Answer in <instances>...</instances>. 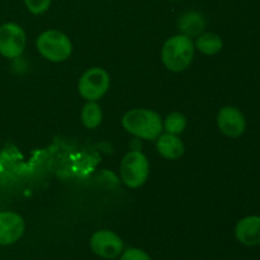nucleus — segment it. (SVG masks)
<instances>
[{"label":"nucleus","instance_id":"obj_1","mask_svg":"<svg viewBox=\"0 0 260 260\" xmlns=\"http://www.w3.org/2000/svg\"><path fill=\"white\" fill-rule=\"evenodd\" d=\"M122 124L134 136L144 140H156L162 131L159 114L150 109H132L122 118Z\"/></svg>","mask_w":260,"mask_h":260},{"label":"nucleus","instance_id":"obj_2","mask_svg":"<svg viewBox=\"0 0 260 260\" xmlns=\"http://www.w3.org/2000/svg\"><path fill=\"white\" fill-rule=\"evenodd\" d=\"M194 56L192 38L178 35L169 38L162 46L161 58L164 65L174 73H180L190 65Z\"/></svg>","mask_w":260,"mask_h":260},{"label":"nucleus","instance_id":"obj_3","mask_svg":"<svg viewBox=\"0 0 260 260\" xmlns=\"http://www.w3.org/2000/svg\"><path fill=\"white\" fill-rule=\"evenodd\" d=\"M37 48L41 55L53 62H61L69 58L73 51L70 40L60 30H46L38 37Z\"/></svg>","mask_w":260,"mask_h":260},{"label":"nucleus","instance_id":"obj_4","mask_svg":"<svg viewBox=\"0 0 260 260\" xmlns=\"http://www.w3.org/2000/svg\"><path fill=\"white\" fill-rule=\"evenodd\" d=\"M121 177L129 188H139L149 177V160L142 152L131 151L121 162Z\"/></svg>","mask_w":260,"mask_h":260},{"label":"nucleus","instance_id":"obj_5","mask_svg":"<svg viewBox=\"0 0 260 260\" xmlns=\"http://www.w3.org/2000/svg\"><path fill=\"white\" fill-rule=\"evenodd\" d=\"M79 93L88 102L101 99L109 89V75L101 68H93L83 74L79 80Z\"/></svg>","mask_w":260,"mask_h":260},{"label":"nucleus","instance_id":"obj_6","mask_svg":"<svg viewBox=\"0 0 260 260\" xmlns=\"http://www.w3.org/2000/svg\"><path fill=\"white\" fill-rule=\"evenodd\" d=\"M25 33L17 23L0 25V55L7 58H15L25 48Z\"/></svg>","mask_w":260,"mask_h":260},{"label":"nucleus","instance_id":"obj_7","mask_svg":"<svg viewBox=\"0 0 260 260\" xmlns=\"http://www.w3.org/2000/svg\"><path fill=\"white\" fill-rule=\"evenodd\" d=\"M90 249L101 258L116 259L123 251V241L113 231L101 230L90 238Z\"/></svg>","mask_w":260,"mask_h":260},{"label":"nucleus","instance_id":"obj_8","mask_svg":"<svg viewBox=\"0 0 260 260\" xmlns=\"http://www.w3.org/2000/svg\"><path fill=\"white\" fill-rule=\"evenodd\" d=\"M218 128L228 137H240L246 129V119L243 112L236 107H223L217 116Z\"/></svg>","mask_w":260,"mask_h":260},{"label":"nucleus","instance_id":"obj_9","mask_svg":"<svg viewBox=\"0 0 260 260\" xmlns=\"http://www.w3.org/2000/svg\"><path fill=\"white\" fill-rule=\"evenodd\" d=\"M24 220L14 212H0V245H12L24 234Z\"/></svg>","mask_w":260,"mask_h":260},{"label":"nucleus","instance_id":"obj_10","mask_svg":"<svg viewBox=\"0 0 260 260\" xmlns=\"http://www.w3.org/2000/svg\"><path fill=\"white\" fill-rule=\"evenodd\" d=\"M235 236L245 246L260 245V216L251 215L241 218L235 226Z\"/></svg>","mask_w":260,"mask_h":260},{"label":"nucleus","instance_id":"obj_11","mask_svg":"<svg viewBox=\"0 0 260 260\" xmlns=\"http://www.w3.org/2000/svg\"><path fill=\"white\" fill-rule=\"evenodd\" d=\"M157 151L165 159L175 160L184 154V145L177 135L167 134L157 137Z\"/></svg>","mask_w":260,"mask_h":260},{"label":"nucleus","instance_id":"obj_12","mask_svg":"<svg viewBox=\"0 0 260 260\" xmlns=\"http://www.w3.org/2000/svg\"><path fill=\"white\" fill-rule=\"evenodd\" d=\"M206 29V19L200 12L190 10L179 19V30L187 37H197Z\"/></svg>","mask_w":260,"mask_h":260},{"label":"nucleus","instance_id":"obj_13","mask_svg":"<svg viewBox=\"0 0 260 260\" xmlns=\"http://www.w3.org/2000/svg\"><path fill=\"white\" fill-rule=\"evenodd\" d=\"M196 47L206 55H215L220 52L222 48V40L216 33H205L202 36H198L196 41Z\"/></svg>","mask_w":260,"mask_h":260},{"label":"nucleus","instance_id":"obj_14","mask_svg":"<svg viewBox=\"0 0 260 260\" xmlns=\"http://www.w3.org/2000/svg\"><path fill=\"white\" fill-rule=\"evenodd\" d=\"M102 109L95 102H88L81 111V121L86 128H96L102 122Z\"/></svg>","mask_w":260,"mask_h":260},{"label":"nucleus","instance_id":"obj_15","mask_svg":"<svg viewBox=\"0 0 260 260\" xmlns=\"http://www.w3.org/2000/svg\"><path fill=\"white\" fill-rule=\"evenodd\" d=\"M187 126V119L182 113H170L165 119V129L172 135H179L184 131Z\"/></svg>","mask_w":260,"mask_h":260},{"label":"nucleus","instance_id":"obj_16","mask_svg":"<svg viewBox=\"0 0 260 260\" xmlns=\"http://www.w3.org/2000/svg\"><path fill=\"white\" fill-rule=\"evenodd\" d=\"M52 0H24L25 7L33 14H42L50 8Z\"/></svg>","mask_w":260,"mask_h":260},{"label":"nucleus","instance_id":"obj_17","mask_svg":"<svg viewBox=\"0 0 260 260\" xmlns=\"http://www.w3.org/2000/svg\"><path fill=\"white\" fill-rule=\"evenodd\" d=\"M119 260H152L146 251L137 248H128L122 251Z\"/></svg>","mask_w":260,"mask_h":260},{"label":"nucleus","instance_id":"obj_18","mask_svg":"<svg viewBox=\"0 0 260 260\" xmlns=\"http://www.w3.org/2000/svg\"><path fill=\"white\" fill-rule=\"evenodd\" d=\"M173 2H178V0H173Z\"/></svg>","mask_w":260,"mask_h":260}]
</instances>
